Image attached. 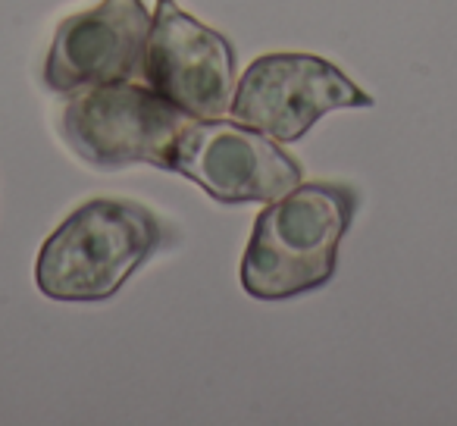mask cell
Masks as SVG:
<instances>
[{
  "label": "cell",
  "mask_w": 457,
  "mask_h": 426,
  "mask_svg": "<svg viewBox=\"0 0 457 426\" xmlns=\"http://www.w3.org/2000/svg\"><path fill=\"white\" fill-rule=\"evenodd\" d=\"M357 204V191L345 182H301L270 201L245 251V292L261 301H286L323 288L336 276L338 245Z\"/></svg>",
  "instance_id": "1"
},
{
  "label": "cell",
  "mask_w": 457,
  "mask_h": 426,
  "mask_svg": "<svg viewBox=\"0 0 457 426\" xmlns=\"http://www.w3.org/2000/svg\"><path fill=\"white\" fill-rule=\"evenodd\" d=\"M170 242L172 230L151 207L129 197H95L41 245L35 282L54 301H107Z\"/></svg>",
  "instance_id": "2"
},
{
  "label": "cell",
  "mask_w": 457,
  "mask_h": 426,
  "mask_svg": "<svg viewBox=\"0 0 457 426\" xmlns=\"http://www.w3.org/2000/svg\"><path fill=\"white\" fill-rule=\"evenodd\" d=\"M191 116L151 85L110 82L76 91L60 116V132L79 160L97 170L151 163L172 170V154Z\"/></svg>",
  "instance_id": "3"
},
{
  "label": "cell",
  "mask_w": 457,
  "mask_h": 426,
  "mask_svg": "<svg viewBox=\"0 0 457 426\" xmlns=\"http://www.w3.org/2000/svg\"><path fill=\"white\" fill-rule=\"evenodd\" d=\"M367 110L373 97L313 54H263L236 85L228 116L273 141H298L332 110Z\"/></svg>",
  "instance_id": "4"
},
{
  "label": "cell",
  "mask_w": 457,
  "mask_h": 426,
  "mask_svg": "<svg viewBox=\"0 0 457 426\" xmlns=\"http://www.w3.org/2000/svg\"><path fill=\"white\" fill-rule=\"evenodd\" d=\"M172 172H182L220 204H270L304 176L279 141L238 120H188L176 141Z\"/></svg>",
  "instance_id": "5"
},
{
  "label": "cell",
  "mask_w": 457,
  "mask_h": 426,
  "mask_svg": "<svg viewBox=\"0 0 457 426\" xmlns=\"http://www.w3.org/2000/svg\"><path fill=\"white\" fill-rule=\"evenodd\" d=\"M145 82L191 120H220L236 95V47L176 0H157L145 54Z\"/></svg>",
  "instance_id": "6"
},
{
  "label": "cell",
  "mask_w": 457,
  "mask_h": 426,
  "mask_svg": "<svg viewBox=\"0 0 457 426\" xmlns=\"http://www.w3.org/2000/svg\"><path fill=\"white\" fill-rule=\"evenodd\" d=\"M151 10L141 0H101L60 22L45 60V85L60 95L145 79Z\"/></svg>",
  "instance_id": "7"
}]
</instances>
